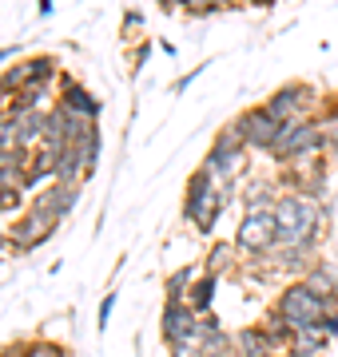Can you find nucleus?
Segmentation results:
<instances>
[{
  "instance_id": "nucleus-4",
  "label": "nucleus",
  "mask_w": 338,
  "mask_h": 357,
  "mask_svg": "<svg viewBox=\"0 0 338 357\" xmlns=\"http://www.w3.org/2000/svg\"><path fill=\"white\" fill-rule=\"evenodd\" d=\"M323 123L318 119H311V123H302V119H295V123H283V131H279V143H274V159L279 163H299V159H311V155L323 151Z\"/></svg>"
},
{
  "instance_id": "nucleus-12",
  "label": "nucleus",
  "mask_w": 338,
  "mask_h": 357,
  "mask_svg": "<svg viewBox=\"0 0 338 357\" xmlns=\"http://www.w3.org/2000/svg\"><path fill=\"white\" fill-rule=\"evenodd\" d=\"M60 107H68L72 115H80V119H91L96 123V115H100V100L91 96L84 84H76L72 76H60Z\"/></svg>"
},
{
  "instance_id": "nucleus-7",
  "label": "nucleus",
  "mask_w": 338,
  "mask_h": 357,
  "mask_svg": "<svg viewBox=\"0 0 338 357\" xmlns=\"http://www.w3.org/2000/svg\"><path fill=\"white\" fill-rule=\"evenodd\" d=\"M235 128L243 131V143L247 147H255V151H274L283 123L267 112V103H255V107H247V112L235 119Z\"/></svg>"
},
{
  "instance_id": "nucleus-22",
  "label": "nucleus",
  "mask_w": 338,
  "mask_h": 357,
  "mask_svg": "<svg viewBox=\"0 0 338 357\" xmlns=\"http://www.w3.org/2000/svg\"><path fill=\"white\" fill-rule=\"evenodd\" d=\"M0 357H28V345H8V349H0Z\"/></svg>"
},
{
  "instance_id": "nucleus-14",
  "label": "nucleus",
  "mask_w": 338,
  "mask_h": 357,
  "mask_svg": "<svg viewBox=\"0 0 338 357\" xmlns=\"http://www.w3.org/2000/svg\"><path fill=\"white\" fill-rule=\"evenodd\" d=\"M302 286H307L311 294H318L326 306H335L338 302V274L330 266H311L307 274H302Z\"/></svg>"
},
{
  "instance_id": "nucleus-13",
  "label": "nucleus",
  "mask_w": 338,
  "mask_h": 357,
  "mask_svg": "<svg viewBox=\"0 0 338 357\" xmlns=\"http://www.w3.org/2000/svg\"><path fill=\"white\" fill-rule=\"evenodd\" d=\"M231 337H235L239 357H271V354H279V349H283V345L267 333V326H247V330L231 333Z\"/></svg>"
},
{
  "instance_id": "nucleus-3",
  "label": "nucleus",
  "mask_w": 338,
  "mask_h": 357,
  "mask_svg": "<svg viewBox=\"0 0 338 357\" xmlns=\"http://www.w3.org/2000/svg\"><path fill=\"white\" fill-rule=\"evenodd\" d=\"M271 310L286 321V326H291V333H299V330H318V326L326 321V314H330L335 306H326L323 298L311 294L302 282H291V286L279 294V302H274Z\"/></svg>"
},
{
  "instance_id": "nucleus-10",
  "label": "nucleus",
  "mask_w": 338,
  "mask_h": 357,
  "mask_svg": "<svg viewBox=\"0 0 338 357\" xmlns=\"http://www.w3.org/2000/svg\"><path fill=\"white\" fill-rule=\"evenodd\" d=\"M311 103H314L311 84H283V88L267 100V112H271L279 123H295V119H302V112H307Z\"/></svg>"
},
{
  "instance_id": "nucleus-1",
  "label": "nucleus",
  "mask_w": 338,
  "mask_h": 357,
  "mask_svg": "<svg viewBox=\"0 0 338 357\" xmlns=\"http://www.w3.org/2000/svg\"><path fill=\"white\" fill-rule=\"evenodd\" d=\"M274 222H279V243L283 246H314L318 227H323V206L311 195H279L274 199Z\"/></svg>"
},
{
  "instance_id": "nucleus-26",
  "label": "nucleus",
  "mask_w": 338,
  "mask_h": 357,
  "mask_svg": "<svg viewBox=\"0 0 338 357\" xmlns=\"http://www.w3.org/2000/svg\"><path fill=\"white\" fill-rule=\"evenodd\" d=\"M251 4H274V0H251Z\"/></svg>"
},
{
  "instance_id": "nucleus-15",
  "label": "nucleus",
  "mask_w": 338,
  "mask_h": 357,
  "mask_svg": "<svg viewBox=\"0 0 338 357\" xmlns=\"http://www.w3.org/2000/svg\"><path fill=\"white\" fill-rule=\"evenodd\" d=\"M215 286H219V278L215 274H203L199 282H191V290H187V306L196 310L199 318L211 310V298H215Z\"/></svg>"
},
{
  "instance_id": "nucleus-25",
  "label": "nucleus",
  "mask_w": 338,
  "mask_h": 357,
  "mask_svg": "<svg viewBox=\"0 0 338 357\" xmlns=\"http://www.w3.org/2000/svg\"><path fill=\"white\" fill-rule=\"evenodd\" d=\"M4 123H8V115L0 112V135H4Z\"/></svg>"
},
{
  "instance_id": "nucleus-23",
  "label": "nucleus",
  "mask_w": 338,
  "mask_h": 357,
  "mask_svg": "<svg viewBox=\"0 0 338 357\" xmlns=\"http://www.w3.org/2000/svg\"><path fill=\"white\" fill-rule=\"evenodd\" d=\"M4 60H13V48H0V64H4Z\"/></svg>"
},
{
  "instance_id": "nucleus-28",
  "label": "nucleus",
  "mask_w": 338,
  "mask_h": 357,
  "mask_svg": "<svg viewBox=\"0 0 338 357\" xmlns=\"http://www.w3.org/2000/svg\"><path fill=\"white\" fill-rule=\"evenodd\" d=\"M0 203H4V191H0Z\"/></svg>"
},
{
  "instance_id": "nucleus-21",
  "label": "nucleus",
  "mask_w": 338,
  "mask_h": 357,
  "mask_svg": "<svg viewBox=\"0 0 338 357\" xmlns=\"http://www.w3.org/2000/svg\"><path fill=\"white\" fill-rule=\"evenodd\" d=\"M112 306H116V294H108V298H104V306H100V330H104L108 318H112Z\"/></svg>"
},
{
  "instance_id": "nucleus-24",
  "label": "nucleus",
  "mask_w": 338,
  "mask_h": 357,
  "mask_svg": "<svg viewBox=\"0 0 338 357\" xmlns=\"http://www.w3.org/2000/svg\"><path fill=\"white\" fill-rule=\"evenodd\" d=\"M4 243H8V234H4V227H0V250H4Z\"/></svg>"
},
{
  "instance_id": "nucleus-11",
  "label": "nucleus",
  "mask_w": 338,
  "mask_h": 357,
  "mask_svg": "<svg viewBox=\"0 0 338 357\" xmlns=\"http://www.w3.org/2000/svg\"><path fill=\"white\" fill-rule=\"evenodd\" d=\"M76 203H80V183H60V178H52V187H44L32 199L36 211H44V215H52V218H68V211Z\"/></svg>"
},
{
  "instance_id": "nucleus-19",
  "label": "nucleus",
  "mask_w": 338,
  "mask_h": 357,
  "mask_svg": "<svg viewBox=\"0 0 338 357\" xmlns=\"http://www.w3.org/2000/svg\"><path fill=\"white\" fill-rule=\"evenodd\" d=\"M28 357H64L60 345H48V342H32L28 345Z\"/></svg>"
},
{
  "instance_id": "nucleus-2",
  "label": "nucleus",
  "mask_w": 338,
  "mask_h": 357,
  "mask_svg": "<svg viewBox=\"0 0 338 357\" xmlns=\"http://www.w3.org/2000/svg\"><path fill=\"white\" fill-rule=\"evenodd\" d=\"M223 211V187L219 175L211 167H199L196 175L187 178V195H183V218H191V227L199 234H211L215 218Z\"/></svg>"
},
{
  "instance_id": "nucleus-20",
  "label": "nucleus",
  "mask_w": 338,
  "mask_h": 357,
  "mask_svg": "<svg viewBox=\"0 0 338 357\" xmlns=\"http://www.w3.org/2000/svg\"><path fill=\"white\" fill-rule=\"evenodd\" d=\"M323 333H326V337H335V333H338V306L330 310V314H326V321H323Z\"/></svg>"
},
{
  "instance_id": "nucleus-6",
  "label": "nucleus",
  "mask_w": 338,
  "mask_h": 357,
  "mask_svg": "<svg viewBox=\"0 0 338 357\" xmlns=\"http://www.w3.org/2000/svg\"><path fill=\"white\" fill-rule=\"evenodd\" d=\"M243 163H247V143H243V131L235 128V123H227V128L215 135V143H211V155L207 163L219 178H235L239 171H243Z\"/></svg>"
},
{
  "instance_id": "nucleus-27",
  "label": "nucleus",
  "mask_w": 338,
  "mask_h": 357,
  "mask_svg": "<svg viewBox=\"0 0 338 357\" xmlns=\"http://www.w3.org/2000/svg\"><path fill=\"white\" fill-rule=\"evenodd\" d=\"M0 100H4V91H0ZM0 112H4V107H0Z\"/></svg>"
},
{
  "instance_id": "nucleus-29",
  "label": "nucleus",
  "mask_w": 338,
  "mask_h": 357,
  "mask_svg": "<svg viewBox=\"0 0 338 357\" xmlns=\"http://www.w3.org/2000/svg\"><path fill=\"white\" fill-rule=\"evenodd\" d=\"M271 357H279V354H271ZM283 357H286V354H283Z\"/></svg>"
},
{
  "instance_id": "nucleus-18",
  "label": "nucleus",
  "mask_w": 338,
  "mask_h": 357,
  "mask_svg": "<svg viewBox=\"0 0 338 357\" xmlns=\"http://www.w3.org/2000/svg\"><path fill=\"white\" fill-rule=\"evenodd\" d=\"M227 262H231V255H227V246H215L211 250V258H207V270L219 278V270H227Z\"/></svg>"
},
{
  "instance_id": "nucleus-5",
  "label": "nucleus",
  "mask_w": 338,
  "mask_h": 357,
  "mask_svg": "<svg viewBox=\"0 0 338 357\" xmlns=\"http://www.w3.org/2000/svg\"><path fill=\"white\" fill-rule=\"evenodd\" d=\"M274 243H279L274 211H243L239 230H235V250H243V255H271Z\"/></svg>"
},
{
  "instance_id": "nucleus-8",
  "label": "nucleus",
  "mask_w": 338,
  "mask_h": 357,
  "mask_svg": "<svg viewBox=\"0 0 338 357\" xmlns=\"http://www.w3.org/2000/svg\"><path fill=\"white\" fill-rule=\"evenodd\" d=\"M56 227H60V218L52 215H44V211H28V215H20V222L13 227V234H8V243L20 250V255H28V250H36L40 243H48L56 234Z\"/></svg>"
},
{
  "instance_id": "nucleus-16",
  "label": "nucleus",
  "mask_w": 338,
  "mask_h": 357,
  "mask_svg": "<svg viewBox=\"0 0 338 357\" xmlns=\"http://www.w3.org/2000/svg\"><path fill=\"white\" fill-rule=\"evenodd\" d=\"M191 278H196V270H191V266L175 270V274L168 278V302H187V290H191Z\"/></svg>"
},
{
  "instance_id": "nucleus-9",
  "label": "nucleus",
  "mask_w": 338,
  "mask_h": 357,
  "mask_svg": "<svg viewBox=\"0 0 338 357\" xmlns=\"http://www.w3.org/2000/svg\"><path fill=\"white\" fill-rule=\"evenodd\" d=\"M199 330V314L187 302H168L163 306V318H159V333H163V342L171 349H179L183 342H191Z\"/></svg>"
},
{
  "instance_id": "nucleus-17",
  "label": "nucleus",
  "mask_w": 338,
  "mask_h": 357,
  "mask_svg": "<svg viewBox=\"0 0 338 357\" xmlns=\"http://www.w3.org/2000/svg\"><path fill=\"white\" fill-rule=\"evenodd\" d=\"M235 0H179V8L187 16H211V13H223V8H231Z\"/></svg>"
}]
</instances>
